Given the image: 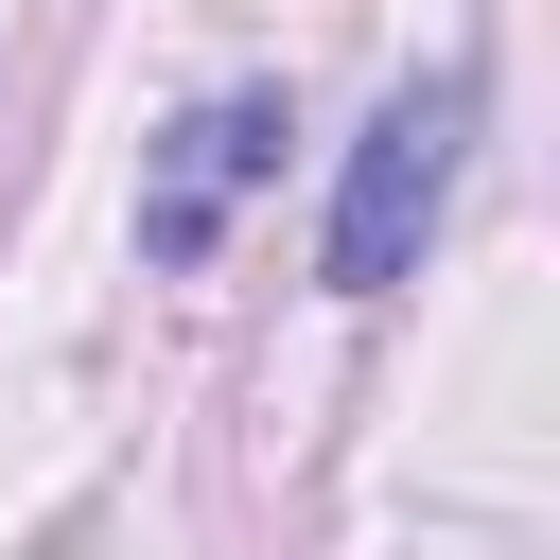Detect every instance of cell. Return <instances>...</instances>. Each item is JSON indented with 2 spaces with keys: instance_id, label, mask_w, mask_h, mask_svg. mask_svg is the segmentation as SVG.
I'll return each instance as SVG.
<instances>
[{
  "instance_id": "6da1fadb",
  "label": "cell",
  "mask_w": 560,
  "mask_h": 560,
  "mask_svg": "<svg viewBox=\"0 0 560 560\" xmlns=\"http://www.w3.org/2000/svg\"><path fill=\"white\" fill-rule=\"evenodd\" d=\"M455 158H472V70H420V88L368 105V140H350V175H332V298L420 280V245H438V210H455Z\"/></svg>"
},
{
  "instance_id": "7a4b0ae2",
  "label": "cell",
  "mask_w": 560,
  "mask_h": 560,
  "mask_svg": "<svg viewBox=\"0 0 560 560\" xmlns=\"http://www.w3.org/2000/svg\"><path fill=\"white\" fill-rule=\"evenodd\" d=\"M245 175H280V88H210V105L158 140V175H140V262H210L228 210H245Z\"/></svg>"
}]
</instances>
